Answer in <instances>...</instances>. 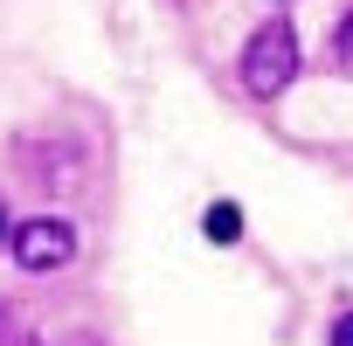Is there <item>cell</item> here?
<instances>
[{
    "label": "cell",
    "instance_id": "6da1fadb",
    "mask_svg": "<svg viewBox=\"0 0 353 346\" xmlns=\"http://www.w3.org/2000/svg\"><path fill=\"white\" fill-rule=\"evenodd\" d=\"M291 77H298V35H291L284 14H270V21L250 35V49H243V83H250L256 97H277Z\"/></svg>",
    "mask_w": 353,
    "mask_h": 346
},
{
    "label": "cell",
    "instance_id": "7a4b0ae2",
    "mask_svg": "<svg viewBox=\"0 0 353 346\" xmlns=\"http://www.w3.org/2000/svg\"><path fill=\"white\" fill-rule=\"evenodd\" d=\"M14 236V256H21V270H63L70 256H77V229L63 222V215H35V222H21V229H8Z\"/></svg>",
    "mask_w": 353,
    "mask_h": 346
},
{
    "label": "cell",
    "instance_id": "3957f363",
    "mask_svg": "<svg viewBox=\"0 0 353 346\" xmlns=\"http://www.w3.org/2000/svg\"><path fill=\"white\" fill-rule=\"evenodd\" d=\"M236 236H243V208L236 201H215L208 208V243H236Z\"/></svg>",
    "mask_w": 353,
    "mask_h": 346
},
{
    "label": "cell",
    "instance_id": "277c9868",
    "mask_svg": "<svg viewBox=\"0 0 353 346\" xmlns=\"http://www.w3.org/2000/svg\"><path fill=\"white\" fill-rule=\"evenodd\" d=\"M332 346H353V312H346V318L332 325Z\"/></svg>",
    "mask_w": 353,
    "mask_h": 346
},
{
    "label": "cell",
    "instance_id": "5b68a950",
    "mask_svg": "<svg viewBox=\"0 0 353 346\" xmlns=\"http://www.w3.org/2000/svg\"><path fill=\"white\" fill-rule=\"evenodd\" d=\"M56 346H104V339H90V332H70V339H56Z\"/></svg>",
    "mask_w": 353,
    "mask_h": 346
},
{
    "label": "cell",
    "instance_id": "8992f818",
    "mask_svg": "<svg viewBox=\"0 0 353 346\" xmlns=\"http://www.w3.org/2000/svg\"><path fill=\"white\" fill-rule=\"evenodd\" d=\"M0 243H8V208H0Z\"/></svg>",
    "mask_w": 353,
    "mask_h": 346
},
{
    "label": "cell",
    "instance_id": "52a82bcc",
    "mask_svg": "<svg viewBox=\"0 0 353 346\" xmlns=\"http://www.w3.org/2000/svg\"><path fill=\"white\" fill-rule=\"evenodd\" d=\"M0 346H8V312H0Z\"/></svg>",
    "mask_w": 353,
    "mask_h": 346
},
{
    "label": "cell",
    "instance_id": "ba28073f",
    "mask_svg": "<svg viewBox=\"0 0 353 346\" xmlns=\"http://www.w3.org/2000/svg\"><path fill=\"white\" fill-rule=\"evenodd\" d=\"M21 346H49V339H21Z\"/></svg>",
    "mask_w": 353,
    "mask_h": 346
}]
</instances>
